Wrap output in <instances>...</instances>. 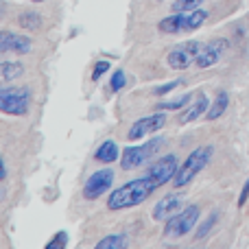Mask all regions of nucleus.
Segmentation results:
<instances>
[{
	"label": "nucleus",
	"instance_id": "obj_1",
	"mask_svg": "<svg viewBox=\"0 0 249 249\" xmlns=\"http://www.w3.org/2000/svg\"><path fill=\"white\" fill-rule=\"evenodd\" d=\"M153 190H158V184L153 181V177L149 173H144L142 177L127 181L121 188L114 190L107 197V208L109 210H127V208L140 206L142 201H146L151 197Z\"/></svg>",
	"mask_w": 249,
	"mask_h": 249
},
{
	"label": "nucleus",
	"instance_id": "obj_2",
	"mask_svg": "<svg viewBox=\"0 0 249 249\" xmlns=\"http://www.w3.org/2000/svg\"><path fill=\"white\" fill-rule=\"evenodd\" d=\"M212 153H214V146L212 144H203V146H197L193 153L186 158V162L177 168V175L173 177V186L175 188H184L188 186L203 168L208 166V162L212 160Z\"/></svg>",
	"mask_w": 249,
	"mask_h": 249
},
{
	"label": "nucleus",
	"instance_id": "obj_3",
	"mask_svg": "<svg viewBox=\"0 0 249 249\" xmlns=\"http://www.w3.org/2000/svg\"><path fill=\"white\" fill-rule=\"evenodd\" d=\"M208 20V13L201 9H195V11H184V13H173V16L164 18L160 22V31L162 33H188V31H197L199 26H203Z\"/></svg>",
	"mask_w": 249,
	"mask_h": 249
},
{
	"label": "nucleus",
	"instance_id": "obj_4",
	"mask_svg": "<svg viewBox=\"0 0 249 249\" xmlns=\"http://www.w3.org/2000/svg\"><path fill=\"white\" fill-rule=\"evenodd\" d=\"M199 214H201V208L199 206H188V208H184V210L175 212V214L166 221V225H164V236L166 238L188 236L195 230V225H197Z\"/></svg>",
	"mask_w": 249,
	"mask_h": 249
},
{
	"label": "nucleus",
	"instance_id": "obj_5",
	"mask_svg": "<svg viewBox=\"0 0 249 249\" xmlns=\"http://www.w3.org/2000/svg\"><path fill=\"white\" fill-rule=\"evenodd\" d=\"M31 103V88H4L0 90V109L9 116H24Z\"/></svg>",
	"mask_w": 249,
	"mask_h": 249
},
{
	"label": "nucleus",
	"instance_id": "obj_6",
	"mask_svg": "<svg viewBox=\"0 0 249 249\" xmlns=\"http://www.w3.org/2000/svg\"><path fill=\"white\" fill-rule=\"evenodd\" d=\"M164 144L162 138H158V140H149L144 142V144L140 146H127V149L123 151V171H133V168H140L144 162H149L151 158H153L155 153L160 151V146Z\"/></svg>",
	"mask_w": 249,
	"mask_h": 249
},
{
	"label": "nucleus",
	"instance_id": "obj_7",
	"mask_svg": "<svg viewBox=\"0 0 249 249\" xmlns=\"http://www.w3.org/2000/svg\"><path fill=\"white\" fill-rule=\"evenodd\" d=\"M203 44L197 42V39H190V42H184V44H177L175 48L166 53V64L171 66L173 70H186L197 61V55L201 51Z\"/></svg>",
	"mask_w": 249,
	"mask_h": 249
},
{
	"label": "nucleus",
	"instance_id": "obj_8",
	"mask_svg": "<svg viewBox=\"0 0 249 249\" xmlns=\"http://www.w3.org/2000/svg\"><path fill=\"white\" fill-rule=\"evenodd\" d=\"M112 184H114V171L112 168H101V171L92 173V175L88 177L86 186H83V197H86L88 201H94V199L103 197V195L112 188Z\"/></svg>",
	"mask_w": 249,
	"mask_h": 249
},
{
	"label": "nucleus",
	"instance_id": "obj_9",
	"mask_svg": "<svg viewBox=\"0 0 249 249\" xmlns=\"http://www.w3.org/2000/svg\"><path fill=\"white\" fill-rule=\"evenodd\" d=\"M164 124H166V114L155 112V114H151V116H144V118H140V121L133 123L131 129H129V133H127V138L129 140H142L144 136H149V133L162 129Z\"/></svg>",
	"mask_w": 249,
	"mask_h": 249
},
{
	"label": "nucleus",
	"instance_id": "obj_10",
	"mask_svg": "<svg viewBox=\"0 0 249 249\" xmlns=\"http://www.w3.org/2000/svg\"><path fill=\"white\" fill-rule=\"evenodd\" d=\"M177 168H179V164H177L175 155H164V158H160L158 162H153V166H151L146 173L153 177L158 188H162L164 184L173 181V177L177 175Z\"/></svg>",
	"mask_w": 249,
	"mask_h": 249
},
{
	"label": "nucleus",
	"instance_id": "obj_11",
	"mask_svg": "<svg viewBox=\"0 0 249 249\" xmlns=\"http://www.w3.org/2000/svg\"><path fill=\"white\" fill-rule=\"evenodd\" d=\"M225 51H228V39H212V42L201 46L195 64H197L199 68H212V66H216L221 61Z\"/></svg>",
	"mask_w": 249,
	"mask_h": 249
},
{
	"label": "nucleus",
	"instance_id": "obj_12",
	"mask_svg": "<svg viewBox=\"0 0 249 249\" xmlns=\"http://www.w3.org/2000/svg\"><path fill=\"white\" fill-rule=\"evenodd\" d=\"M33 48V42L24 35L11 33V31H2L0 33V51L7 55V53H16V55H26Z\"/></svg>",
	"mask_w": 249,
	"mask_h": 249
},
{
	"label": "nucleus",
	"instance_id": "obj_13",
	"mask_svg": "<svg viewBox=\"0 0 249 249\" xmlns=\"http://www.w3.org/2000/svg\"><path fill=\"white\" fill-rule=\"evenodd\" d=\"M181 203H184V197L181 195H177V193H173V195H166V197H162L158 203H155V208H153V221H168L175 212H179L181 210Z\"/></svg>",
	"mask_w": 249,
	"mask_h": 249
},
{
	"label": "nucleus",
	"instance_id": "obj_14",
	"mask_svg": "<svg viewBox=\"0 0 249 249\" xmlns=\"http://www.w3.org/2000/svg\"><path fill=\"white\" fill-rule=\"evenodd\" d=\"M208 107H210V101H208V96L203 94V92H199L197 96H195V101L188 105V107L184 109V114L179 116V123L181 124H188V123H195L197 118L206 116Z\"/></svg>",
	"mask_w": 249,
	"mask_h": 249
},
{
	"label": "nucleus",
	"instance_id": "obj_15",
	"mask_svg": "<svg viewBox=\"0 0 249 249\" xmlns=\"http://www.w3.org/2000/svg\"><path fill=\"white\" fill-rule=\"evenodd\" d=\"M228 105H230V96H228V92L225 90H219L216 92V99H214V103L208 107V112H206V118L208 121H216V118H221L225 114V109H228Z\"/></svg>",
	"mask_w": 249,
	"mask_h": 249
},
{
	"label": "nucleus",
	"instance_id": "obj_16",
	"mask_svg": "<svg viewBox=\"0 0 249 249\" xmlns=\"http://www.w3.org/2000/svg\"><path fill=\"white\" fill-rule=\"evenodd\" d=\"M94 158H96V162H103V164L116 162V160H118V146H116V142H114V140H105L103 144L96 149Z\"/></svg>",
	"mask_w": 249,
	"mask_h": 249
},
{
	"label": "nucleus",
	"instance_id": "obj_17",
	"mask_svg": "<svg viewBox=\"0 0 249 249\" xmlns=\"http://www.w3.org/2000/svg\"><path fill=\"white\" fill-rule=\"evenodd\" d=\"M22 72H24V66L18 64V61H2V66H0V79H2V83H9L13 79L22 77Z\"/></svg>",
	"mask_w": 249,
	"mask_h": 249
},
{
	"label": "nucleus",
	"instance_id": "obj_18",
	"mask_svg": "<svg viewBox=\"0 0 249 249\" xmlns=\"http://www.w3.org/2000/svg\"><path fill=\"white\" fill-rule=\"evenodd\" d=\"M129 245L127 234H109L96 243V249H124Z\"/></svg>",
	"mask_w": 249,
	"mask_h": 249
},
{
	"label": "nucleus",
	"instance_id": "obj_19",
	"mask_svg": "<svg viewBox=\"0 0 249 249\" xmlns=\"http://www.w3.org/2000/svg\"><path fill=\"white\" fill-rule=\"evenodd\" d=\"M18 22H20L22 29L26 31H35L42 26V16L35 11H26V13H20V18H18Z\"/></svg>",
	"mask_w": 249,
	"mask_h": 249
},
{
	"label": "nucleus",
	"instance_id": "obj_20",
	"mask_svg": "<svg viewBox=\"0 0 249 249\" xmlns=\"http://www.w3.org/2000/svg\"><path fill=\"white\" fill-rule=\"evenodd\" d=\"M203 2H206V0H175V2L171 4V9H173V13L195 11V9H199Z\"/></svg>",
	"mask_w": 249,
	"mask_h": 249
},
{
	"label": "nucleus",
	"instance_id": "obj_21",
	"mask_svg": "<svg viewBox=\"0 0 249 249\" xmlns=\"http://www.w3.org/2000/svg\"><path fill=\"white\" fill-rule=\"evenodd\" d=\"M190 99H193L190 94H184V96H179V99H175V101H166V103H160L155 109H162V112H166V109H181Z\"/></svg>",
	"mask_w": 249,
	"mask_h": 249
},
{
	"label": "nucleus",
	"instance_id": "obj_22",
	"mask_svg": "<svg viewBox=\"0 0 249 249\" xmlns=\"http://www.w3.org/2000/svg\"><path fill=\"white\" fill-rule=\"evenodd\" d=\"M124 83H127V77H124V70H116V72L112 74V81H109V88H112L114 92H121L124 88Z\"/></svg>",
	"mask_w": 249,
	"mask_h": 249
},
{
	"label": "nucleus",
	"instance_id": "obj_23",
	"mask_svg": "<svg viewBox=\"0 0 249 249\" xmlns=\"http://www.w3.org/2000/svg\"><path fill=\"white\" fill-rule=\"evenodd\" d=\"M177 86H181V79H175V81H168V83H164V86H158L153 90V94L155 96H164V94H168L171 90H175Z\"/></svg>",
	"mask_w": 249,
	"mask_h": 249
},
{
	"label": "nucleus",
	"instance_id": "obj_24",
	"mask_svg": "<svg viewBox=\"0 0 249 249\" xmlns=\"http://www.w3.org/2000/svg\"><path fill=\"white\" fill-rule=\"evenodd\" d=\"M107 70H109V61H105V59L96 61V64H94V70H92V79H94V81H99V79L103 77Z\"/></svg>",
	"mask_w": 249,
	"mask_h": 249
},
{
	"label": "nucleus",
	"instance_id": "obj_25",
	"mask_svg": "<svg viewBox=\"0 0 249 249\" xmlns=\"http://www.w3.org/2000/svg\"><path fill=\"white\" fill-rule=\"evenodd\" d=\"M216 219H219V216H216V214H212V216H210V219H208V221H206V223H203V225H201V228H199V230H197V238H203V236H208V234H210V230H212V228H214Z\"/></svg>",
	"mask_w": 249,
	"mask_h": 249
},
{
	"label": "nucleus",
	"instance_id": "obj_26",
	"mask_svg": "<svg viewBox=\"0 0 249 249\" xmlns=\"http://www.w3.org/2000/svg\"><path fill=\"white\" fill-rule=\"evenodd\" d=\"M66 241H68V236H66V232H59L57 234V238H53L51 243H48V249H55V247H66Z\"/></svg>",
	"mask_w": 249,
	"mask_h": 249
},
{
	"label": "nucleus",
	"instance_id": "obj_27",
	"mask_svg": "<svg viewBox=\"0 0 249 249\" xmlns=\"http://www.w3.org/2000/svg\"><path fill=\"white\" fill-rule=\"evenodd\" d=\"M249 199V179H247V184L243 186V190H241V197H238V206H245V201Z\"/></svg>",
	"mask_w": 249,
	"mask_h": 249
},
{
	"label": "nucleus",
	"instance_id": "obj_28",
	"mask_svg": "<svg viewBox=\"0 0 249 249\" xmlns=\"http://www.w3.org/2000/svg\"><path fill=\"white\" fill-rule=\"evenodd\" d=\"M31 2H35V4H39V2H44V0H31Z\"/></svg>",
	"mask_w": 249,
	"mask_h": 249
}]
</instances>
